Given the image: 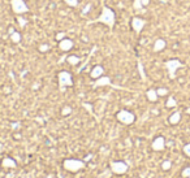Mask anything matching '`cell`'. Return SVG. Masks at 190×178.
<instances>
[{
    "label": "cell",
    "mask_w": 190,
    "mask_h": 178,
    "mask_svg": "<svg viewBox=\"0 0 190 178\" xmlns=\"http://www.w3.org/2000/svg\"><path fill=\"white\" fill-rule=\"evenodd\" d=\"M146 98H147L151 103H155L158 100V98H159V95H158L155 88H149V90L146 91Z\"/></svg>",
    "instance_id": "obj_15"
},
{
    "label": "cell",
    "mask_w": 190,
    "mask_h": 178,
    "mask_svg": "<svg viewBox=\"0 0 190 178\" xmlns=\"http://www.w3.org/2000/svg\"><path fill=\"white\" fill-rule=\"evenodd\" d=\"M172 168V161L171 160H164L162 162V169L163 170H169Z\"/></svg>",
    "instance_id": "obj_21"
},
{
    "label": "cell",
    "mask_w": 190,
    "mask_h": 178,
    "mask_svg": "<svg viewBox=\"0 0 190 178\" xmlns=\"http://www.w3.org/2000/svg\"><path fill=\"white\" fill-rule=\"evenodd\" d=\"M145 25H146V20L140 18V17H133L131 18V29H133L137 34H140L142 31V29L145 27Z\"/></svg>",
    "instance_id": "obj_8"
},
{
    "label": "cell",
    "mask_w": 190,
    "mask_h": 178,
    "mask_svg": "<svg viewBox=\"0 0 190 178\" xmlns=\"http://www.w3.org/2000/svg\"><path fill=\"white\" fill-rule=\"evenodd\" d=\"M64 38H65V34H64V33H57V34H56V39L59 40V42H60L61 39H64Z\"/></svg>",
    "instance_id": "obj_28"
},
{
    "label": "cell",
    "mask_w": 190,
    "mask_h": 178,
    "mask_svg": "<svg viewBox=\"0 0 190 178\" xmlns=\"http://www.w3.org/2000/svg\"><path fill=\"white\" fill-rule=\"evenodd\" d=\"M63 166L65 170H68V172L76 173L78 170L85 168V162L82 160H78V159H65L63 161Z\"/></svg>",
    "instance_id": "obj_2"
},
{
    "label": "cell",
    "mask_w": 190,
    "mask_h": 178,
    "mask_svg": "<svg viewBox=\"0 0 190 178\" xmlns=\"http://www.w3.org/2000/svg\"><path fill=\"white\" fill-rule=\"evenodd\" d=\"M2 165H3L4 168L13 169V168H16V166H17V162L14 161L12 157H4L3 161H2Z\"/></svg>",
    "instance_id": "obj_16"
},
{
    "label": "cell",
    "mask_w": 190,
    "mask_h": 178,
    "mask_svg": "<svg viewBox=\"0 0 190 178\" xmlns=\"http://www.w3.org/2000/svg\"><path fill=\"white\" fill-rule=\"evenodd\" d=\"M111 85V78L107 76H102L99 77L94 83V87H100V86H109Z\"/></svg>",
    "instance_id": "obj_12"
},
{
    "label": "cell",
    "mask_w": 190,
    "mask_h": 178,
    "mask_svg": "<svg viewBox=\"0 0 190 178\" xmlns=\"http://www.w3.org/2000/svg\"><path fill=\"white\" fill-rule=\"evenodd\" d=\"M67 61H68V64H70V65H77V64H79V57L78 56H76V55H70V56H68L67 57Z\"/></svg>",
    "instance_id": "obj_19"
},
{
    "label": "cell",
    "mask_w": 190,
    "mask_h": 178,
    "mask_svg": "<svg viewBox=\"0 0 190 178\" xmlns=\"http://www.w3.org/2000/svg\"><path fill=\"white\" fill-rule=\"evenodd\" d=\"M116 118L117 121L124 124V125H131L134 121H135V116L134 113H131L130 110H126V109H121L116 113Z\"/></svg>",
    "instance_id": "obj_4"
},
{
    "label": "cell",
    "mask_w": 190,
    "mask_h": 178,
    "mask_svg": "<svg viewBox=\"0 0 190 178\" xmlns=\"http://www.w3.org/2000/svg\"><path fill=\"white\" fill-rule=\"evenodd\" d=\"M182 151H184V153L188 157H190V143L185 144V146H184V148H182Z\"/></svg>",
    "instance_id": "obj_26"
},
{
    "label": "cell",
    "mask_w": 190,
    "mask_h": 178,
    "mask_svg": "<svg viewBox=\"0 0 190 178\" xmlns=\"http://www.w3.org/2000/svg\"><path fill=\"white\" fill-rule=\"evenodd\" d=\"M57 81H59V88L61 92L65 91V87L73 86V78L69 72H65V70L60 72L57 74Z\"/></svg>",
    "instance_id": "obj_3"
},
{
    "label": "cell",
    "mask_w": 190,
    "mask_h": 178,
    "mask_svg": "<svg viewBox=\"0 0 190 178\" xmlns=\"http://www.w3.org/2000/svg\"><path fill=\"white\" fill-rule=\"evenodd\" d=\"M151 148L154 151H163L165 148V139L164 137H156L151 143Z\"/></svg>",
    "instance_id": "obj_9"
},
{
    "label": "cell",
    "mask_w": 190,
    "mask_h": 178,
    "mask_svg": "<svg viewBox=\"0 0 190 178\" xmlns=\"http://www.w3.org/2000/svg\"><path fill=\"white\" fill-rule=\"evenodd\" d=\"M98 22H102V24H104L109 27H113L115 24H116V14L115 12L108 8V7H103V9H102V13L99 14V17L97 18Z\"/></svg>",
    "instance_id": "obj_1"
},
{
    "label": "cell",
    "mask_w": 190,
    "mask_h": 178,
    "mask_svg": "<svg viewBox=\"0 0 190 178\" xmlns=\"http://www.w3.org/2000/svg\"><path fill=\"white\" fill-rule=\"evenodd\" d=\"M73 46H74V43H73V40L69 39V38H64L59 42V48L63 51V52H68V51H70L73 48Z\"/></svg>",
    "instance_id": "obj_10"
},
{
    "label": "cell",
    "mask_w": 190,
    "mask_h": 178,
    "mask_svg": "<svg viewBox=\"0 0 190 178\" xmlns=\"http://www.w3.org/2000/svg\"><path fill=\"white\" fill-rule=\"evenodd\" d=\"M156 92H158L159 96H165V95H168V88L160 87V88H158V90H156Z\"/></svg>",
    "instance_id": "obj_23"
},
{
    "label": "cell",
    "mask_w": 190,
    "mask_h": 178,
    "mask_svg": "<svg viewBox=\"0 0 190 178\" xmlns=\"http://www.w3.org/2000/svg\"><path fill=\"white\" fill-rule=\"evenodd\" d=\"M90 7H91L90 4H87V5H86V8H85V11H83V13H86L87 11H89V9H90Z\"/></svg>",
    "instance_id": "obj_30"
},
{
    "label": "cell",
    "mask_w": 190,
    "mask_h": 178,
    "mask_svg": "<svg viewBox=\"0 0 190 178\" xmlns=\"http://www.w3.org/2000/svg\"><path fill=\"white\" fill-rule=\"evenodd\" d=\"M11 7L12 11L17 14H24L29 12V8L24 0H11Z\"/></svg>",
    "instance_id": "obj_7"
},
{
    "label": "cell",
    "mask_w": 190,
    "mask_h": 178,
    "mask_svg": "<svg viewBox=\"0 0 190 178\" xmlns=\"http://www.w3.org/2000/svg\"><path fill=\"white\" fill-rule=\"evenodd\" d=\"M181 176L184 177V178H189V177H190V166H186V168L182 169Z\"/></svg>",
    "instance_id": "obj_24"
},
{
    "label": "cell",
    "mask_w": 190,
    "mask_h": 178,
    "mask_svg": "<svg viewBox=\"0 0 190 178\" xmlns=\"http://www.w3.org/2000/svg\"><path fill=\"white\" fill-rule=\"evenodd\" d=\"M165 47H167V42L164 39H162V38H159V39L155 40L154 48L152 49H154V52H160V51H163Z\"/></svg>",
    "instance_id": "obj_13"
},
{
    "label": "cell",
    "mask_w": 190,
    "mask_h": 178,
    "mask_svg": "<svg viewBox=\"0 0 190 178\" xmlns=\"http://www.w3.org/2000/svg\"><path fill=\"white\" fill-rule=\"evenodd\" d=\"M181 120V113L180 112H174L169 116V118H168V122H169L171 125H177Z\"/></svg>",
    "instance_id": "obj_17"
},
{
    "label": "cell",
    "mask_w": 190,
    "mask_h": 178,
    "mask_svg": "<svg viewBox=\"0 0 190 178\" xmlns=\"http://www.w3.org/2000/svg\"><path fill=\"white\" fill-rule=\"evenodd\" d=\"M39 51H40V52H47V51H48V46H47V44H40V46H39Z\"/></svg>",
    "instance_id": "obj_27"
},
{
    "label": "cell",
    "mask_w": 190,
    "mask_h": 178,
    "mask_svg": "<svg viewBox=\"0 0 190 178\" xmlns=\"http://www.w3.org/2000/svg\"><path fill=\"white\" fill-rule=\"evenodd\" d=\"M9 39H11L13 43H20V42H21V39H22V35H21L18 31L14 30L13 33H11V35H9Z\"/></svg>",
    "instance_id": "obj_18"
},
{
    "label": "cell",
    "mask_w": 190,
    "mask_h": 178,
    "mask_svg": "<svg viewBox=\"0 0 190 178\" xmlns=\"http://www.w3.org/2000/svg\"><path fill=\"white\" fill-rule=\"evenodd\" d=\"M189 178H190V177H189Z\"/></svg>",
    "instance_id": "obj_32"
},
{
    "label": "cell",
    "mask_w": 190,
    "mask_h": 178,
    "mask_svg": "<svg viewBox=\"0 0 190 178\" xmlns=\"http://www.w3.org/2000/svg\"><path fill=\"white\" fill-rule=\"evenodd\" d=\"M165 105H167L168 108H174V107L177 105V101H176V99H174V98H172V96H171V98L167 100Z\"/></svg>",
    "instance_id": "obj_20"
},
{
    "label": "cell",
    "mask_w": 190,
    "mask_h": 178,
    "mask_svg": "<svg viewBox=\"0 0 190 178\" xmlns=\"http://www.w3.org/2000/svg\"><path fill=\"white\" fill-rule=\"evenodd\" d=\"M45 178H54V177H52V176L50 174V176H47V177H45Z\"/></svg>",
    "instance_id": "obj_31"
},
{
    "label": "cell",
    "mask_w": 190,
    "mask_h": 178,
    "mask_svg": "<svg viewBox=\"0 0 190 178\" xmlns=\"http://www.w3.org/2000/svg\"><path fill=\"white\" fill-rule=\"evenodd\" d=\"M104 74V68L102 65H97V66H94L91 73H90V77L94 78V79H98L99 77H102Z\"/></svg>",
    "instance_id": "obj_11"
},
{
    "label": "cell",
    "mask_w": 190,
    "mask_h": 178,
    "mask_svg": "<svg viewBox=\"0 0 190 178\" xmlns=\"http://www.w3.org/2000/svg\"><path fill=\"white\" fill-rule=\"evenodd\" d=\"M18 24H21V26H24V25L26 24V21H24V20H21V18H18Z\"/></svg>",
    "instance_id": "obj_29"
},
{
    "label": "cell",
    "mask_w": 190,
    "mask_h": 178,
    "mask_svg": "<svg viewBox=\"0 0 190 178\" xmlns=\"http://www.w3.org/2000/svg\"><path fill=\"white\" fill-rule=\"evenodd\" d=\"M150 4V0H134V3H133V8L135 11H142L146 5H149Z\"/></svg>",
    "instance_id": "obj_14"
},
{
    "label": "cell",
    "mask_w": 190,
    "mask_h": 178,
    "mask_svg": "<svg viewBox=\"0 0 190 178\" xmlns=\"http://www.w3.org/2000/svg\"><path fill=\"white\" fill-rule=\"evenodd\" d=\"M181 66H184V64H182L180 60H177V59H172V60H168L165 63V68H167L168 73H169V78L171 79L176 78V70L178 68H181Z\"/></svg>",
    "instance_id": "obj_5"
},
{
    "label": "cell",
    "mask_w": 190,
    "mask_h": 178,
    "mask_svg": "<svg viewBox=\"0 0 190 178\" xmlns=\"http://www.w3.org/2000/svg\"><path fill=\"white\" fill-rule=\"evenodd\" d=\"M109 168H111V172H112V173L120 176V174H125V173L128 172L129 165L126 164L125 161H120V160H117V161H112L111 164H109Z\"/></svg>",
    "instance_id": "obj_6"
},
{
    "label": "cell",
    "mask_w": 190,
    "mask_h": 178,
    "mask_svg": "<svg viewBox=\"0 0 190 178\" xmlns=\"http://www.w3.org/2000/svg\"><path fill=\"white\" fill-rule=\"evenodd\" d=\"M72 113V107H69V105H65L63 109H61V115L63 116H69Z\"/></svg>",
    "instance_id": "obj_22"
},
{
    "label": "cell",
    "mask_w": 190,
    "mask_h": 178,
    "mask_svg": "<svg viewBox=\"0 0 190 178\" xmlns=\"http://www.w3.org/2000/svg\"><path fill=\"white\" fill-rule=\"evenodd\" d=\"M64 2H65V4H68L69 7H73V8L78 5V0H64Z\"/></svg>",
    "instance_id": "obj_25"
}]
</instances>
